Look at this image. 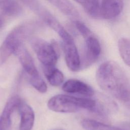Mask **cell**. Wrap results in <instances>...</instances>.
Listing matches in <instances>:
<instances>
[{
  "label": "cell",
  "mask_w": 130,
  "mask_h": 130,
  "mask_svg": "<svg viewBox=\"0 0 130 130\" xmlns=\"http://www.w3.org/2000/svg\"><path fill=\"white\" fill-rule=\"evenodd\" d=\"M96 79L103 90L130 109V81L117 63L103 62L96 71Z\"/></svg>",
  "instance_id": "cell-1"
},
{
  "label": "cell",
  "mask_w": 130,
  "mask_h": 130,
  "mask_svg": "<svg viewBox=\"0 0 130 130\" xmlns=\"http://www.w3.org/2000/svg\"><path fill=\"white\" fill-rule=\"evenodd\" d=\"M48 108L56 112L74 113L82 109L102 115L103 108L95 100L79 98L66 94H58L50 98L47 103Z\"/></svg>",
  "instance_id": "cell-2"
},
{
  "label": "cell",
  "mask_w": 130,
  "mask_h": 130,
  "mask_svg": "<svg viewBox=\"0 0 130 130\" xmlns=\"http://www.w3.org/2000/svg\"><path fill=\"white\" fill-rule=\"evenodd\" d=\"M38 28L36 22H27L13 28L7 36L0 46V67L14 53L17 47L30 37Z\"/></svg>",
  "instance_id": "cell-3"
},
{
  "label": "cell",
  "mask_w": 130,
  "mask_h": 130,
  "mask_svg": "<svg viewBox=\"0 0 130 130\" xmlns=\"http://www.w3.org/2000/svg\"><path fill=\"white\" fill-rule=\"evenodd\" d=\"M30 44L42 66H55L59 56L58 44L55 41L49 43L38 38H31Z\"/></svg>",
  "instance_id": "cell-4"
},
{
  "label": "cell",
  "mask_w": 130,
  "mask_h": 130,
  "mask_svg": "<svg viewBox=\"0 0 130 130\" xmlns=\"http://www.w3.org/2000/svg\"><path fill=\"white\" fill-rule=\"evenodd\" d=\"M31 11L39 16L47 25L57 34L62 32L64 28L52 13L38 0H20Z\"/></svg>",
  "instance_id": "cell-5"
},
{
  "label": "cell",
  "mask_w": 130,
  "mask_h": 130,
  "mask_svg": "<svg viewBox=\"0 0 130 130\" xmlns=\"http://www.w3.org/2000/svg\"><path fill=\"white\" fill-rule=\"evenodd\" d=\"M84 39L85 46L82 56L80 58L81 69L87 68L94 63L98 59L101 52L100 42L93 34Z\"/></svg>",
  "instance_id": "cell-6"
},
{
  "label": "cell",
  "mask_w": 130,
  "mask_h": 130,
  "mask_svg": "<svg viewBox=\"0 0 130 130\" xmlns=\"http://www.w3.org/2000/svg\"><path fill=\"white\" fill-rule=\"evenodd\" d=\"M99 18L112 19L121 12L123 4L122 0H99Z\"/></svg>",
  "instance_id": "cell-7"
},
{
  "label": "cell",
  "mask_w": 130,
  "mask_h": 130,
  "mask_svg": "<svg viewBox=\"0 0 130 130\" xmlns=\"http://www.w3.org/2000/svg\"><path fill=\"white\" fill-rule=\"evenodd\" d=\"M62 47L68 68L73 72H77L81 70L80 57L74 39L62 42Z\"/></svg>",
  "instance_id": "cell-8"
},
{
  "label": "cell",
  "mask_w": 130,
  "mask_h": 130,
  "mask_svg": "<svg viewBox=\"0 0 130 130\" xmlns=\"http://www.w3.org/2000/svg\"><path fill=\"white\" fill-rule=\"evenodd\" d=\"M14 54L17 56L23 69L29 77L39 75L31 56L23 43L17 47Z\"/></svg>",
  "instance_id": "cell-9"
},
{
  "label": "cell",
  "mask_w": 130,
  "mask_h": 130,
  "mask_svg": "<svg viewBox=\"0 0 130 130\" xmlns=\"http://www.w3.org/2000/svg\"><path fill=\"white\" fill-rule=\"evenodd\" d=\"M22 100L17 95L10 98L7 102L0 116V130H7L11 123L13 113L21 102Z\"/></svg>",
  "instance_id": "cell-10"
},
{
  "label": "cell",
  "mask_w": 130,
  "mask_h": 130,
  "mask_svg": "<svg viewBox=\"0 0 130 130\" xmlns=\"http://www.w3.org/2000/svg\"><path fill=\"white\" fill-rule=\"evenodd\" d=\"M62 89L68 93L79 94L86 96L94 94V90L87 84L77 79H69L62 85Z\"/></svg>",
  "instance_id": "cell-11"
},
{
  "label": "cell",
  "mask_w": 130,
  "mask_h": 130,
  "mask_svg": "<svg viewBox=\"0 0 130 130\" xmlns=\"http://www.w3.org/2000/svg\"><path fill=\"white\" fill-rule=\"evenodd\" d=\"M17 109L20 116L19 130H31L35 121V114L32 109L22 101Z\"/></svg>",
  "instance_id": "cell-12"
},
{
  "label": "cell",
  "mask_w": 130,
  "mask_h": 130,
  "mask_svg": "<svg viewBox=\"0 0 130 130\" xmlns=\"http://www.w3.org/2000/svg\"><path fill=\"white\" fill-rule=\"evenodd\" d=\"M42 70L45 77L51 85L58 86L63 82V74L55 66H42Z\"/></svg>",
  "instance_id": "cell-13"
},
{
  "label": "cell",
  "mask_w": 130,
  "mask_h": 130,
  "mask_svg": "<svg viewBox=\"0 0 130 130\" xmlns=\"http://www.w3.org/2000/svg\"><path fill=\"white\" fill-rule=\"evenodd\" d=\"M64 14L73 18L79 16L78 12L69 0H47Z\"/></svg>",
  "instance_id": "cell-14"
},
{
  "label": "cell",
  "mask_w": 130,
  "mask_h": 130,
  "mask_svg": "<svg viewBox=\"0 0 130 130\" xmlns=\"http://www.w3.org/2000/svg\"><path fill=\"white\" fill-rule=\"evenodd\" d=\"M0 10L6 15L15 16L22 12V8L15 0H0Z\"/></svg>",
  "instance_id": "cell-15"
},
{
  "label": "cell",
  "mask_w": 130,
  "mask_h": 130,
  "mask_svg": "<svg viewBox=\"0 0 130 130\" xmlns=\"http://www.w3.org/2000/svg\"><path fill=\"white\" fill-rule=\"evenodd\" d=\"M81 123L82 127L86 130H123L91 119H84Z\"/></svg>",
  "instance_id": "cell-16"
},
{
  "label": "cell",
  "mask_w": 130,
  "mask_h": 130,
  "mask_svg": "<svg viewBox=\"0 0 130 130\" xmlns=\"http://www.w3.org/2000/svg\"><path fill=\"white\" fill-rule=\"evenodd\" d=\"M80 4L91 17L99 18V0H74Z\"/></svg>",
  "instance_id": "cell-17"
},
{
  "label": "cell",
  "mask_w": 130,
  "mask_h": 130,
  "mask_svg": "<svg viewBox=\"0 0 130 130\" xmlns=\"http://www.w3.org/2000/svg\"><path fill=\"white\" fill-rule=\"evenodd\" d=\"M118 47L123 60L130 67V40L125 38H120L118 42Z\"/></svg>",
  "instance_id": "cell-18"
},
{
  "label": "cell",
  "mask_w": 130,
  "mask_h": 130,
  "mask_svg": "<svg viewBox=\"0 0 130 130\" xmlns=\"http://www.w3.org/2000/svg\"><path fill=\"white\" fill-rule=\"evenodd\" d=\"M29 82L31 85L39 92L45 93L47 90V86L40 74L37 76L29 77Z\"/></svg>",
  "instance_id": "cell-19"
},
{
  "label": "cell",
  "mask_w": 130,
  "mask_h": 130,
  "mask_svg": "<svg viewBox=\"0 0 130 130\" xmlns=\"http://www.w3.org/2000/svg\"><path fill=\"white\" fill-rule=\"evenodd\" d=\"M74 24L77 28V29L84 38L93 34L90 29L82 22L76 20L74 21Z\"/></svg>",
  "instance_id": "cell-20"
},
{
  "label": "cell",
  "mask_w": 130,
  "mask_h": 130,
  "mask_svg": "<svg viewBox=\"0 0 130 130\" xmlns=\"http://www.w3.org/2000/svg\"><path fill=\"white\" fill-rule=\"evenodd\" d=\"M3 23H4V21H3V20L0 17V28L2 26Z\"/></svg>",
  "instance_id": "cell-21"
},
{
  "label": "cell",
  "mask_w": 130,
  "mask_h": 130,
  "mask_svg": "<svg viewBox=\"0 0 130 130\" xmlns=\"http://www.w3.org/2000/svg\"><path fill=\"white\" fill-rule=\"evenodd\" d=\"M51 130H65V129H61V128H55V129H51Z\"/></svg>",
  "instance_id": "cell-22"
},
{
  "label": "cell",
  "mask_w": 130,
  "mask_h": 130,
  "mask_svg": "<svg viewBox=\"0 0 130 130\" xmlns=\"http://www.w3.org/2000/svg\"><path fill=\"white\" fill-rule=\"evenodd\" d=\"M128 125H129V126L130 127V123H129V124H128Z\"/></svg>",
  "instance_id": "cell-23"
}]
</instances>
